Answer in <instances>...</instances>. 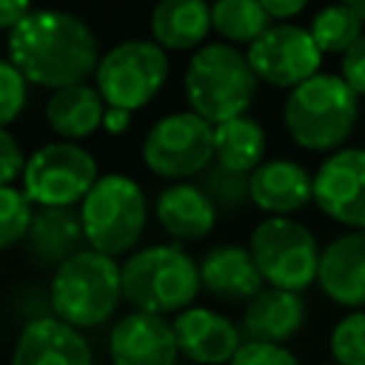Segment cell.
Wrapping results in <instances>:
<instances>
[{
	"instance_id": "obj_1",
	"label": "cell",
	"mask_w": 365,
	"mask_h": 365,
	"mask_svg": "<svg viewBox=\"0 0 365 365\" xmlns=\"http://www.w3.org/2000/svg\"><path fill=\"white\" fill-rule=\"evenodd\" d=\"M9 60L29 83L60 91L97 74L100 46L77 14L37 9L9 31Z\"/></svg>"
},
{
	"instance_id": "obj_2",
	"label": "cell",
	"mask_w": 365,
	"mask_h": 365,
	"mask_svg": "<svg viewBox=\"0 0 365 365\" xmlns=\"http://www.w3.org/2000/svg\"><path fill=\"white\" fill-rule=\"evenodd\" d=\"M359 117V94L339 74H314L291 88L282 103V125L288 137L314 154L339 151Z\"/></svg>"
},
{
	"instance_id": "obj_3",
	"label": "cell",
	"mask_w": 365,
	"mask_h": 365,
	"mask_svg": "<svg viewBox=\"0 0 365 365\" xmlns=\"http://www.w3.org/2000/svg\"><path fill=\"white\" fill-rule=\"evenodd\" d=\"M185 100L205 123L220 125L242 117L257 94V74L248 57L231 43H205L185 66Z\"/></svg>"
},
{
	"instance_id": "obj_4",
	"label": "cell",
	"mask_w": 365,
	"mask_h": 365,
	"mask_svg": "<svg viewBox=\"0 0 365 365\" xmlns=\"http://www.w3.org/2000/svg\"><path fill=\"white\" fill-rule=\"evenodd\" d=\"M123 299L145 314H180L194 305L202 279L200 262L180 245H148L134 251L123 265Z\"/></svg>"
},
{
	"instance_id": "obj_5",
	"label": "cell",
	"mask_w": 365,
	"mask_h": 365,
	"mask_svg": "<svg viewBox=\"0 0 365 365\" xmlns=\"http://www.w3.org/2000/svg\"><path fill=\"white\" fill-rule=\"evenodd\" d=\"M123 299V271L114 257L94 248L80 251L63 262L48 285L51 317L68 322L71 328H97L117 311Z\"/></svg>"
},
{
	"instance_id": "obj_6",
	"label": "cell",
	"mask_w": 365,
	"mask_h": 365,
	"mask_svg": "<svg viewBox=\"0 0 365 365\" xmlns=\"http://www.w3.org/2000/svg\"><path fill=\"white\" fill-rule=\"evenodd\" d=\"M80 217L88 248L106 257L128 254L148 220L145 194L125 174H103L80 202Z\"/></svg>"
},
{
	"instance_id": "obj_7",
	"label": "cell",
	"mask_w": 365,
	"mask_h": 365,
	"mask_svg": "<svg viewBox=\"0 0 365 365\" xmlns=\"http://www.w3.org/2000/svg\"><path fill=\"white\" fill-rule=\"evenodd\" d=\"M248 251L268 288L302 294L317 282L322 248L311 228L291 217H265L257 222Z\"/></svg>"
},
{
	"instance_id": "obj_8",
	"label": "cell",
	"mask_w": 365,
	"mask_h": 365,
	"mask_svg": "<svg viewBox=\"0 0 365 365\" xmlns=\"http://www.w3.org/2000/svg\"><path fill=\"white\" fill-rule=\"evenodd\" d=\"M168 80V54L154 40H123L100 57L94 88L111 108L148 106Z\"/></svg>"
},
{
	"instance_id": "obj_9",
	"label": "cell",
	"mask_w": 365,
	"mask_h": 365,
	"mask_svg": "<svg viewBox=\"0 0 365 365\" xmlns=\"http://www.w3.org/2000/svg\"><path fill=\"white\" fill-rule=\"evenodd\" d=\"M100 180L97 160L80 143H46L29 160L23 171V191L37 208L80 205Z\"/></svg>"
},
{
	"instance_id": "obj_10",
	"label": "cell",
	"mask_w": 365,
	"mask_h": 365,
	"mask_svg": "<svg viewBox=\"0 0 365 365\" xmlns=\"http://www.w3.org/2000/svg\"><path fill=\"white\" fill-rule=\"evenodd\" d=\"M214 160V125L194 111L160 117L143 140V163L163 180H188Z\"/></svg>"
},
{
	"instance_id": "obj_11",
	"label": "cell",
	"mask_w": 365,
	"mask_h": 365,
	"mask_svg": "<svg viewBox=\"0 0 365 365\" xmlns=\"http://www.w3.org/2000/svg\"><path fill=\"white\" fill-rule=\"evenodd\" d=\"M257 80L274 88H297L314 74H319L322 51L311 31L297 23H274L259 40L245 51Z\"/></svg>"
},
{
	"instance_id": "obj_12",
	"label": "cell",
	"mask_w": 365,
	"mask_h": 365,
	"mask_svg": "<svg viewBox=\"0 0 365 365\" xmlns=\"http://www.w3.org/2000/svg\"><path fill=\"white\" fill-rule=\"evenodd\" d=\"M314 205L351 231H365V148H339L314 171Z\"/></svg>"
},
{
	"instance_id": "obj_13",
	"label": "cell",
	"mask_w": 365,
	"mask_h": 365,
	"mask_svg": "<svg viewBox=\"0 0 365 365\" xmlns=\"http://www.w3.org/2000/svg\"><path fill=\"white\" fill-rule=\"evenodd\" d=\"M111 365H177L180 345L165 317L131 311L108 334Z\"/></svg>"
},
{
	"instance_id": "obj_14",
	"label": "cell",
	"mask_w": 365,
	"mask_h": 365,
	"mask_svg": "<svg viewBox=\"0 0 365 365\" xmlns=\"http://www.w3.org/2000/svg\"><path fill=\"white\" fill-rule=\"evenodd\" d=\"M180 354L194 365H228L242 345L240 328L220 311L191 305L171 322Z\"/></svg>"
},
{
	"instance_id": "obj_15",
	"label": "cell",
	"mask_w": 365,
	"mask_h": 365,
	"mask_svg": "<svg viewBox=\"0 0 365 365\" xmlns=\"http://www.w3.org/2000/svg\"><path fill=\"white\" fill-rule=\"evenodd\" d=\"M9 365H94L86 336L57 317H34L23 325Z\"/></svg>"
},
{
	"instance_id": "obj_16",
	"label": "cell",
	"mask_w": 365,
	"mask_h": 365,
	"mask_svg": "<svg viewBox=\"0 0 365 365\" xmlns=\"http://www.w3.org/2000/svg\"><path fill=\"white\" fill-rule=\"evenodd\" d=\"M317 285L334 305L365 311V231L339 234L322 248Z\"/></svg>"
},
{
	"instance_id": "obj_17",
	"label": "cell",
	"mask_w": 365,
	"mask_h": 365,
	"mask_svg": "<svg viewBox=\"0 0 365 365\" xmlns=\"http://www.w3.org/2000/svg\"><path fill=\"white\" fill-rule=\"evenodd\" d=\"M251 202L268 217H291L314 202V174L297 160H265L251 171Z\"/></svg>"
},
{
	"instance_id": "obj_18",
	"label": "cell",
	"mask_w": 365,
	"mask_h": 365,
	"mask_svg": "<svg viewBox=\"0 0 365 365\" xmlns=\"http://www.w3.org/2000/svg\"><path fill=\"white\" fill-rule=\"evenodd\" d=\"M200 279L211 297L222 302H245V305L265 285L251 251L237 242L214 245L211 251H205V257L200 259Z\"/></svg>"
},
{
	"instance_id": "obj_19",
	"label": "cell",
	"mask_w": 365,
	"mask_h": 365,
	"mask_svg": "<svg viewBox=\"0 0 365 365\" xmlns=\"http://www.w3.org/2000/svg\"><path fill=\"white\" fill-rule=\"evenodd\" d=\"M86 242L83 231V217L80 208H66V205H48V208H34V220L26 237L29 254L37 265L60 268L71 257H77Z\"/></svg>"
},
{
	"instance_id": "obj_20",
	"label": "cell",
	"mask_w": 365,
	"mask_h": 365,
	"mask_svg": "<svg viewBox=\"0 0 365 365\" xmlns=\"http://www.w3.org/2000/svg\"><path fill=\"white\" fill-rule=\"evenodd\" d=\"M305 317H308V305L302 294L282 288H262L242 308V331L254 342L285 345L302 331Z\"/></svg>"
},
{
	"instance_id": "obj_21",
	"label": "cell",
	"mask_w": 365,
	"mask_h": 365,
	"mask_svg": "<svg viewBox=\"0 0 365 365\" xmlns=\"http://www.w3.org/2000/svg\"><path fill=\"white\" fill-rule=\"evenodd\" d=\"M154 214L168 237H174L180 242H197L214 231L220 211L200 185L174 182L157 194Z\"/></svg>"
},
{
	"instance_id": "obj_22",
	"label": "cell",
	"mask_w": 365,
	"mask_h": 365,
	"mask_svg": "<svg viewBox=\"0 0 365 365\" xmlns=\"http://www.w3.org/2000/svg\"><path fill=\"white\" fill-rule=\"evenodd\" d=\"M148 29L163 51H197L214 29L211 6L205 0H160L151 9Z\"/></svg>"
},
{
	"instance_id": "obj_23",
	"label": "cell",
	"mask_w": 365,
	"mask_h": 365,
	"mask_svg": "<svg viewBox=\"0 0 365 365\" xmlns=\"http://www.w3.org/2000/svg\"><path fill=\"white\" fill-rule=\"evenodd\" d=\"M106 108L108 106L100 97V91L91 88L88 83H80V86L60 88V91H54L48 97V103H46V123L66 143H77V140L91 137L103 125Z\"/></svg>"
},
{
	"instance_id": "obj_24",
	"label": "cell",
	"mask_w": 365,
	"mask_h": 365,
	"mask_svg": "<svg viewBox=\"0 0 365 365\" xmlns=\"http://www.w3.org/2000/svg\"><path fill=\"white\" fill-rule=\"evenodd\" d=\"M265 128L251 114L214 125V163L240 174H251L265 163Z\"/></svg>"
},
{
	"instance_id": "obj_25",
	"label": "cell",
	"mask_w": 365,
	"mask_h": 365,
	"mask_svg": "<svg viewBox=\"0 0 365 365\" xmlns=\"http://www.w3.org/2000/svg\"><path fill=\"white\" fill-rule=\"evenodd\" d=\"M211 26L222 37V43L251 46L274 23L259 0H214L211 3Z\"/></svg>"
},
{
	"instance_id": "obj_26",
	"label": "cell",
	"mask_w": 365,
	"mask_h": 365,
	"mask_svg": "<svg viewBox=\"0 0 365 365\" xmlns=\"http://www.w3.org/2000/svg\"><path fill=\"white\" fill-rule=\"evenodd\" d=\"M308 31H311V37L322 54H339L342 57L362 37L365 23L345 3H331L314 14Z\"/></svg>"
},
{
	"instance_id": "obj_27",
	"label": "cell",
	"mask_w": 365,
	"mask_h": 365,
	"mask_svg": "<svg viewBox=\"0 0 365 365\" xmlns=\"http://www.w3.org/2000/svg\"><path fill=\"white\" fill-rule=\"evenodd\" d=\"M200 188L208 194L217 211H240L245 202H251V174H240L217 163L202 171Z\"/></svg>"
},
{
	"instance_id": "obj_28",
	"label": "cell",
	"mask_w": 365,
	"mask_h": 365,
	"mask_svg": "<svg viewBox=\"0 0 365 365\" xmlns=\"http://www.w3.org/2000/svg\"><path fill=\"white\" fill-rule=\"evenodd\" d=\"M34 220V202L14 185L0 188V251L14 248L29 237Z\"/></svg>"
},
{
	"instance_id": "obj_29",
	"label": "cell",
	"mask_w": 365,
	"mask_h": 365,
	"mask_svg": "<svg viewBox=\"0 0 365 365\" xmlns=\"http://www.w3.org/2000/svg\"><path fill=\"white\" fill-rule=\"evenodd\" d=\"M328 351L336 365H365V311H348L328 336Z\"/></svg>"
},
{
	"instance_id": "obj_30",
	"label": "cell",
	"mask_w": 365,
	"mask_h": 365,
	"mask_svg": "<svg viewBox=\"0 0 365 365\" xmlns=\"http://www.w3.org/2000/svg\"><path fill=\"white\" fill-rule=\"evenodd\" d=\"M26 103H29V80L11 60L0 57V128L14 123L23 114Z\"/></svg>"
},
{
	"instance_id": "obj_31",
	"label": "cell",
	"mask_w": 365,
	"mask_h": 365,
	"mask_svg": "<svg viewBox=\"0 0 365 365\" xmlns=\"http://www.w3.org/2000/svg\"><path fill=\"white\" fill-rule=\"evenodd\" d=\"M228 365H299V359L285 345L245 339Z\"/></svg>"
},
{
	"instance_id": "obj_32",
	"label": "cell",
	"mask_w": 365,
	"mask_h": 365,
	"mask_svg": "<svg viewBox=\"0 0 365 365\" xmlns=\"http://www.w3.org/2000/svg\"><path fill=\"white\" fill-rule=\"evenodd\" d=\"M26 160L20 143L9 134V128H0V188L11 185L23 171H26Z\"/></svg>"
},
{
	"instance_id": "obj_33",
	"label": "cell",
	"mask_w": 365,
	"mask_h": 365,
	"mask_svg": "<svg viewBox=\"0 0 365 365\" xmlns=\"http://www.w3.org/2000/svg\"><path fill=\"white\" fill-rule=\"evenodd\" d=\"M339 77L362 97L365 94V31L362 37L339 57Z\"/></svg>"
},
{
	"instance_id": "obj_34",
	"label": "cell",
	"mask_w": 365,
	"mask_h": 365,
	"mask_svg": "<svg viewBox=\"0 0 365 365\" xmlns=\"http://www.w3.org/2000/svg\"><path fill=\"white\" fill-rule=\"evenodd\" d=\"M26 14H31V0H0V29L11 31Z\"/></svg>"
},
{
	"instance_id": "obj_35",
	"label": "cell",
	"mask_w": 365,
	"mask_h": 365,
	"mask_svg": "<svg viewBox=\"0 0 365 365\" xmlns=\"http://www.w3.org/2000/svg\"><path fill=\"white\" fill-rule=\"evenodd\" d=\"M262 9L271 14V20H291L299 11H305V6L311 0H259Z\"/></svg>"
},
{
	"instance_id": "obj_36",
	"label": "cell",
	"mask_w": 365,
	"mask_h": 365,
	"mask_svg": "<svg viewBox=\"0 0 365 365\" xmlns=\"http://www.w3.org/2000/svg\"><path fill=\"white\" fill-rule=\"evenodd\" d=\"M128 125H131V111H125V108H106V117H103V128L108 131V134H125L128 131Z\"/></svg>"
},
{
	"instance_id": "obj_37",
	"label": "cell",
	"mask_w": 365,
	"mask_h": 365,
	"mask_svg": "<svg viewBox=\"0 0 365 365\" xmlns=\"http://www.w3.org/2000/svg\"><path fill=\"white\" fill-rule=\"evenodd\" d=\"M342 3H345V6H348V9H351V11L365 23V0H342Z\"/></svg>"
},
{
	"instance_id": "obj_38",
	"label": "cell",
	"mask_w": 365,
	"mask_h": 365,
	"mask_svg": "<svg viewBox=\"0 0 365 365\" xmlns=\"http://www.w3.org/2000/svg\"><path fill=\"white\" fill-rule=\"evenodd\" d=\"M325 365H336V362H325Z\"/></svg>"
}]
</instances>
